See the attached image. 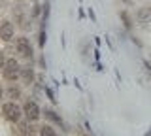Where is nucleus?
Listing matches in <instances>:
<instances>
[{"instance_id":"nucleus-9","label":"nucleus","mask_w":151,"mask_h":136,"mask_svg":"<svg viewBox=\"0 0 151 136\" xmlns=\"http://www.w3.org/2000/svg\"><path fill=\"white\" fill-rule=\"evenodd\" d=\"M40 136H59V132L51 125H42L40 127Z\"/></svg>"},{"instance_id":"nucleus-6","label":"nucleus","mask_w":151,"mask_h":136,"mask_svg":"<svg viewBox=\"0 0 151 136\" xmlns=\"http://www.w3.org/2000/svg\"><path fill=\"white\" fill-rule=\"evenodd\" d=\"M4 95H6V98H9V100H17V98L21 96V89L15 87V85H8L6 91H4Z\"/></svg>"},{"instance_id":"nucleus-1","label":"nucleus","mask_w":151,"mask_h":136,"mask_svg":"<svg viewBox=\"0 0 151 136\" xmlns=\"http://www.w3.org/2000/svg\"><path fill=\"white\" fill-rule=\"evenodd\" d=\"M2 115H4V119L9 121V123H19L21 121V117L25 115V112H23V108L17 104L15 100H6L2 104Z\"/></svg>"},{"instance_id":"nucleus-4","label":"nucleus","mask_w":151,"mask_h":136,"mask_svg":"<svg viewBox=\"0 0 151 136\" xmlns=\"http://www.w3.org/2000/svg\"><path fill=\"white\" fill-rule=\"evenodd\" d=\"M23 112H25V117L28 121H38L40 115H42L40 106H38L34 100H27L25 104H23Z\"/></svg>"},{"instance_id":"nucleus-7","label":"nucleus","mask_w":151,"mask_h":136,"mask_svg":"<svg viewBox=\"0 0 151 136\" xmlns=\"http://www.w3.org/2000/svg\"><path fill=\"white\" fill-rule=\"evenodd\" d=\"M44 115L47 117L49 121H53V123H57V125H60V127H64V123H63V119H60L59 115L55 114L53 110H44Z\"/></svg>"},{"instance_id":"nucleus-2","label":"nucleus","mask_w":151,"mask_h":136,"mask_svg":"<svg viewBox=\"0 0 151 136\" xmlns=\"http://www.w3.org/2000/svg\"><path fill=\"white\" fill-rule=\"evenodd\" d=\"M2 74L8 81H17L23 74V68L19 64V60H15L13 57L9 59H4V64H2Z\"/></svg>"},{"instance_id":"nucleus-3","label":"nucleus","mask_w":151,"mask_h":136,"mask_svg":"<svg viewBox=\"0 0 151 136\" xmlns=\"http://www.w3.org/2000/svg\"><path fill=\"white\" fill-rule=\"evenodd\" d=\"M15 51L23 59H32V55H34V47H32L30 40L27 36H17L15 38Z\"/></svg>"},{"instance_id":"nucleus-8","label":"nucleus","mask_w":151,"mask_h":136,"mask_svg":"<svg viewBox=\"0 0 151 136\" xmlns=\"http://www.w3.org/2000/svg\"><path fill=\"white\" fill-rule=\"evenodd\" d=\"M21 78H23V81H25V83H28V85H30V83L34 81V70H32V68H23Z\"/></svg>"},{"instance_id":"nucleus-5","label":"nucleus","mask_w":151,"mask_h":136,"mask_svg":"<svg viewBox=\"0 0 151 136\" xmlns=\"http://www.w3.org/2000/svg\"><path fill=\"white\" fill-rule=\"evenodd\" d=\"M0 38L4 42H9L15 38V27H13L12 21H2V25H0Z\"/></svg>"}]
</instances>
